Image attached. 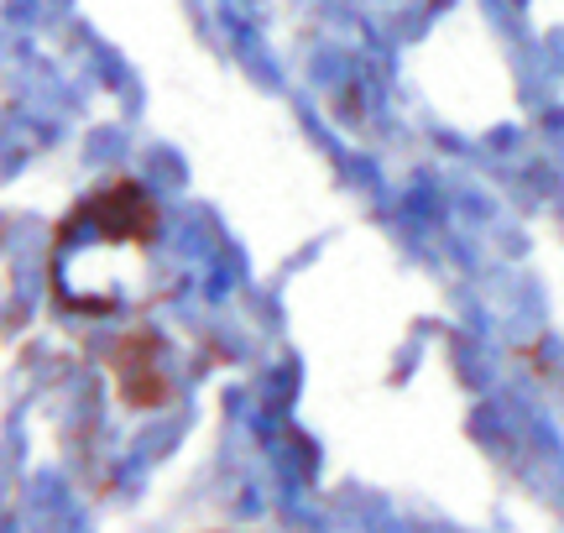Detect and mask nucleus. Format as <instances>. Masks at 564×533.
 Segmentation results:
<instances>
[{
    "label": "nucleus",
    "instance_id": "obj_1",
    "mask_svg": "<svg viewBox=\"0 0 564 533\" xmlns=\"http://www.w3.org/2000/svg\"><path fill=\"white\" fill-rule=\"evenodd\" d=\"M110 371H116V392H121L126 409H158L162 398H167V371H162V340L152 329H126L116 335V346H110Z\"/></svg>",
    "mask_w": 564,
    "mask_h": 533
}]
</instances>
